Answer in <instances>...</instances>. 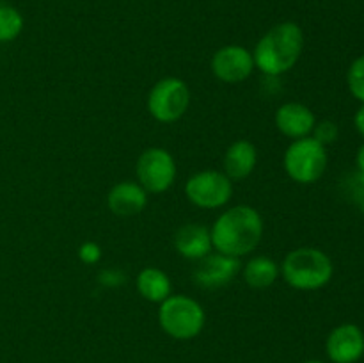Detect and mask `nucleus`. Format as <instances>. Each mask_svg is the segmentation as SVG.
I'll use <instances>...</instances> for the list:
<instances>
[{"label": "nucleus", "instance_id": "nucleus-11", "mask_svg": "<svg viewBox=\"0 0 364 363\" xmlns=\"http://www.w3.org/2000/svg\"><path fill=\"white\" fill-rule=\"evenodd\" d=\"M326 352L333 363H355L364 356V333L352 322L340 324L326 340Z\"/></svg>", "mask_w": 364, "mask_h": 363}, {"label": "nucleus", "instance_id": "nucleus-15", "mask_svg": "<svg viewBox=\"0 0 364 363\" xmlns=\"http://www.w3.org/2000/svg\"><path fill=\"white\" fill-rule=\"evenodd\" d=\"M258 162V149L247 139H237L224 153V171L230 180L238 182L247 178Z\"/></svg>", "mask_w": 364, "mask_h": 363}, {"label": "nucleus", "instance_id": "nucleus-9", "mask_svg": "<svg viewBox=\"0 0 364 363\" xmlns=\"http://www.w3.org/2000/svg\"><path fill=\"white\" fill-rule=\"evenodd\" d=\"M215 78L224 84H240L256 70L252 52L240 45H226L217 50L210 60Z\"/></svg>", "mask_w": 364, "mask_h": 363}, {"label": "nucleus", "instance_id": "nucleus-21", "mask_svg": "<svg viewBox=\"0 0 364 363\" xmlns=\"http://www.w3.org/2000/svg\"><path fill=\"white\" fill-rule=\"evenodd\" d=\"M78 258L87 265H95L102 260V246L96 244L95 241H85L84 244L78 248Z\"/></svg>", "mask_w": 364, "mask_h": 363}, {"label": "nucleus", "instance_id": "nucleus-20", "mask_svg": "<svg viewBox=\"0 0 364 363\" xmlns=\"http://www.w3.org/2000/svg\"><path fill=\"white\" fill-rule=\"evenodd\" d=\"M338 134H340V130H338V125L334 123V121L322 120L315 123V128H313L311 132V137L316 139L320 144H323L327 148V146L333 144V142L336 141Z\"/></svg>", "mask_w": 364, "mask_h": 363}, {"label": "nucleus", "instance_id": "nucleus-12", "mask_svg": "<svg viewBox=\"0 0 364 363\" xmlns=\"http://www.w3.org/2000/svg\"><path fill=\"white\" fill-rule=\"evenodd\" d=\"M274 123H276V128L284 137L295 141V139L311 135L316 123V117L313 114V110L308 105H304V103L288 102L283 103L276 110V114H274Z\"/></svg>", "mask_w": 364, "mask_h": 363}, {"label": "nucleus", "instance_id": "nucleus-23", "mask_svg": "<svg viewBox=\"0 0 364 363\" xmlns=\"http://www.w3.org/2000/svg\"><path fill=\"white\" fill-rule=\"evenodd\" d=\"M124 281V276L119 273V270H102L100 273V283L105 285V287H119Z\"/></svg>", "mask_w": 364, "mask_h": 363}, {"label": "nucleus", "instance_id": "nucleus-24", "mask_svg": "<svg viewBox=\"0 0 364 363\" xmlns=\"http://www.w3.org/2000/svg\"><path fill=\"white\" fill-rule=\"evenodd\" d=\"M354 125H355V130L359 132V134L364 137V103L361 107L358 109V112H355L354 116Z\"/></svg>", "mask_w": 364, "mask_h": 363}, {"label": "nucleus", "instance_id": "nucleus-18", "mask_svg": "<svg viewBox=\"0 0 364 363\" xmlns=\"http://www.w3.org/2000/svg\"><path fill=\"white\" fill-rule=\"evenodd\" d=\"M23 31V16L13 6H0V43H11Z\"/></svg>", "mask_w": 364, "mask_h": 363}, {"label": "nucleus", "instance_id": "nucleus-1", "mask_svg": "<svg viewBox=\"0 0 364 363\" xmlns=\"http://www.w3.org/2000/svg\"><path fill=\"white\" fill-rule=\"evenodd\" d=\"M263 231L265 224L262 214L249 205H237L224 210L210 228L213 249L235 258H242L255 251L262 242Z\"/></svg>", "mask_w": 364, "mask_h": 363}, {"label": "nucleus", "instance_id": "nucleus-16", "mask_svg": "<svg viewBox=\"0 0 364 363\" xmlns=\"http://www.w3.org/2000/svg\"><path fill=\"white\" fill-rule=\"evenodd\" d=\"M137 292L149 302H162L173 294V283L167 273L159 267H144L135 280Z\"/></svg>", "mask_w": 364, "mask_h": 363}, {"label": "nucleus", "instance_id": "nucleus-27", "mask_svg": "<svg viewBox=\"0 0 364 363\" xmlns=\"http://www.w3.org/2000/svg\"><path fill=\"white\" fill-rule=\"evenodd\" d=\"M304 363H323V362H320V359H308V362Z\"/></svg>", "mask_w": 364, "mask_h": 363}, {"label": "nucleus", "instance_id": "nucleus-7", "mask_svg": "<svg viewBox=\"0 0 364 363\" xmlns=\"http://www.w3.org/2000/svg\"><path fill=\"white\" fill-rule=\"evenodd\" d=\"M137 182L148 194H162L176 182V160L166 148L153 146L139 155L135 166Z\"/></svg>", "mask_w": 364, "mask_h": 363}, {"label": "nucleus", "instance_id": "nucleus-2", "mask_svg": "<svg viewBox=\"0 0 364 363\" xmlns=\"http://www.w3.org/2000/svg\"><path fill=\"white\" fill-rule=\"evenodd\" d=\"M304 32L295 21H281L265 32L252 50L255 66L267 77H281L299 63Z\"/></svg>", "mask_w": 364, "mask_h": 363}, {"label": "nucleus", "instance_id": "nucleus-13", "mask_svg": "<svg viewBox=\"0 0 364 363\" xmlns=\"http://www.w3.org/2000/svg\"><path fill=\"white\" fill-rule=\"evenodd\" d=\"M146 205H148V192L139 182H119L107 194V206L114 216L134 217L141 214Z\"/></svg>", "mask_w": 364, "mask_h": 363}, {"label": "nucleus", "instance_id": "nucleus-22", "mask_svg": "<svg viewBox=\"0 0 364 363\" xmlns=\"http://www.w3.org/2000/svg\"><path fill=\"white\" fill-rule=\"evenodd\" d=\"M345 189H347V194L350 196L352 201H361L364 198V173L358 171V173L350 174L348 180L345 182Z\"/></svg>", "mask_w": 364, "mask_h": 363}, {"label": "nucleus", "instance_id": "nucleus-4", "mask_svg": "<svg viewBox=\"0 0 364 363\" xmlns=\"http://www.w3.org/2000/svg\"><path fill=\"white\" fill-rule=\"evenodd\" d=\"M159 324L174 340H192L199 337L206 324L201 302L187 294H171L159 306Z\"/></svg>", "mask_w": 364, "mask_h": 363}, {"label": "nucleus", "instance_id": "nucleus-8", "mask_svg": "<svg viewBox=\"0 0 364 363\" xmlns=\"http://www.w3.org/2000/svg\"><path fill=\"white\" fill-rule=\"evenodd\" d=\"M185 196L198 209H223L233 198V180L223 171H198L185 182Z\"/></svg>", "mask_w": 364, "mask_h": 363}, {"label": "nucleus", "instance_id": "nucleus-17", "mask_svg": "<svg viewBox=\"0 0 364 363\" xmlns=\"http://www.w3.org/2000/svg\"><path fill=\"white\" fill-rule=\"evenodd\" d=\"M244 281L251 288H269L277 281L281 274V267L276 260L269 256H252L242 269Z\"/></svg>", "mask_w": 364, "mask_h": 363}, {"label": "nucleus", "instance_id": "nucleus-26", "mask_svg": "<svg viewBox=\"0 0 364 363\" xmlns=\"http://www.w3.org/2000/svg\"><path fill=\"white\" fill-rule=\"evenodd\" d=\"M358 205H359V209H361V212L364 214V198L361 199V201H359V203H358Z\"/></svg>", "mask_w": 364, "mask_h": 363}, {"label": "nucleus", "instance_id": "nucleus-3", "mask_svg": "<svg viewBox=\"0 0 364 363\" xmlns=\"http://www.w3.org/2000/svg\"><path fill=\"white\" fill-rule=\"evenodd\" d=\"M334 265L327 253L318 248H297L284 256L281 276L295 290H320L333 280Z\"/></svg>", "mask_w": 364, "mask_h": 363}, {"label": "nucleus", "instance_id": "nucleus-19", "mask_svg": "<svg viewBox=\"0 0 364 363\" xmlns=\"http://www.w3.org/2000/svg\"><path fill=\"white\" fill-rule=\"evenodd\" d=\"M348 91L358 102L364 103V56L358 57L347 71Z\"/></svg>", "mask_w": 364, "mask_h": 363}, {"label": "nucleus", "instance_id": "nucleus-14", "mask_svg": "<svg viewBox=\"0 0 364 363\" xmlns=\"http://www.w3.org/2000/svg\"><path fill=\"white\" fill-rule=\"evenodd\" d=\"M174 249L183 258L198 262L213 249L210 228L199 223L183 224L174 233Z\"/></svg>", "mask_w": 364, "mask_h": 363}, {"label": "nucleus", "instance_id": "nucleus-10", "mask_svg": "<svg viewBox=\"0 0 364 363\" xmlns=\"http://www.w3.org/2000/svg\"><path fill=\"white\" fill-rule=\"evenodd\" d=\"M240 258L215 251L208 253L201 260H198V265L192 273V278H194V283L199 285L201 288L215 290V288H223L230 285L237 278V274L240 273Z\"/></svg>", "mask_w": 364, "mask_h": 363}, {"label": "nucleus", "instance_id": "nucleus-5", "mask_svg": "<svg viewBox=\"0 0 364 363\" xmlns=\"http://www.w3.org/2000/svg\"><path fill=\"white\" fill-rule=\"evenodd\" d=\"M327 149L311 135L295 139L283 155V166L288 177L301 185L318 182L327 169Z\"/></svg>", "mask_w": 364, "mask_h": 363}, {"label": "nucleus", "instance_id": "nucleus-25", "mask_svg": "<svg viewBox=\"0 0 364 363\" xmlns=\"http://www.w3.org/2000/svg\"><path fill=\"white\" fill-rule=\"evenodd\" d=\"M355 166H358V171L364 173V142L361 146H359L358 155H355Z\"/></svg>", "mask_w": 364, "mask_h": 363}, {"label": "nucleus", "instance_id": "nucleus-6", "mask_svg": "<svg viewBox=\"0 0 364 363\" xmlns=\"http://www.w3.org/2000/svg\"><path fill=\"white\" fill-rule=\"evenodd\" d=\"M191 105V89L187 82L178 77H164L156 82L148 95L149 116L159 123H174L187 112Z\"/></svg>", "mask_w": 364, "mask_h": 363}]
</instances>
